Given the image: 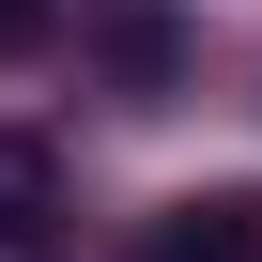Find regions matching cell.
Returning <instances> with one entry per match:
<instances>
[{"label":"cell","mask_w":262,"mask_h":262,"mask_svg":"<svg viewBox=\"0 0 262 262\" xmlns=\"http://www.w3.org/2000/svg\"><path fill=\"white\" fill-rule=\"evenodd\" d=\"M139 262H262V201H247V185H216V201H170V216L139 231Z\"/></svg>","instance_id":"1"},{"label":"cell","mask_w":262,"mask_h":262,"mask_svg":"<svg viewBox=\"0 0 262 262\" xmlns=\"http://www.w3.org/2000/svg\"><path fill=\"white\" fill-rule=\"evenodd\" d=\"M47 216H62V155L0 139V262H47Z\"/></svg>","instance_id":"2"},{"label":"cell","mask_w":262,"mask_h":262,"mask_svg":"<svg viewBox=\"0 0 262 262\" xmlns=\"http://www.w3.org/2000/svg\"><path fill=\"white\" fill-rule=\"evenodd\" d=\"M0 47H47V0H0Z\"/></svg>","instance_id":"3"}]
</instances>
